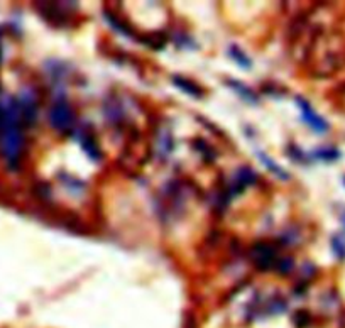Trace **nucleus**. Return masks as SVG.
Returning a JSON list of instances; mask_svg holds the SVG:
<instances>
[{"label": "nucleus", "mask_w": 345, "mask_h": 328, "mask_svg": "<svg viewBox=\"0 0 345 328\" xmlns=\"http://www.w3.org/2000/svg\"><path fill=\"white\" fill-rule=\"evenodd\" d=\"M252 256H254V262H256L259 269H268L273 265L276 254H274V249L271 245L259 244V245H256V249H254Z\"/></svg>", "instance_id": "obj_2"}, {"label": "nucleus", "mask_w": 345, "mask_h": 328, "mask_svg": "<svg viewBox=\"0 0 345 328\" xmlns=\"http://www.w3.org/2000/svg\"><path fill=\"white\" fill-rule=\"evenodd\" d=\"M174 83L178 85V87L183 90V92H186L188 95H193V97H200L201 95V92L198 90L196 87H193L190 81H186V80H183V78H179V76H174Z\"/></svg>", "instance_id": "obj_4"}, {"label": "nucleus", "mask_w": 345, "mask_h": 328, "mask_svg": "<svg viewBox=\"0 0 345 328\" xmlns=\"http://www.w3.org/2000/svg\"><path fill=\"white\" fill-rule=\"evenodd\" d=\"M298 104H299V107H301V110H303V118H305V120H307L316 132H325L327 131V124H325L323 118H321L320 115H316L312 107H310L305 100L299 98Z\"/></svg>", "instance_id": "obj_3"}, {"label": "nucleus", "mask_w": 345, "mask_h": 328, "mask_svg": "<svg viewBox=\"0 0 345 328\" xmlns=\"http://www.w3.org/2000/svg\"><path fill=\"white\" fill-rule=\"evenodd\" d=\"M49 120L53 124V127L58 129V131L70 129L71 122H73V112L70 109V105L63 100L56 101L53 105V109L49 110Z\"/></svg>", "instance_id": "obj_1"}]
</instances>
